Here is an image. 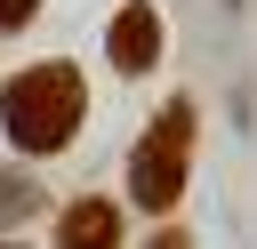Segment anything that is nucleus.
Segmentation results:
<instances>
[{
    "label": "nucleus",
    "instance_id": "1",
    "mask_svg": "<svg viewBox=\"0 0 257 249\" xmlns=\"http://www.w3.org/2000/svg\"><path fill=\"white\" fill-rule=\"evenodd\" d=\"M80 120H88V80H80L72 56H40V64H24V72L0 88V129H8V145L32 153V161L64 153V145L80 137Z\"/></svg>",
    "mask_w": 257,
    "mask_h": 249
},
{
    "label": "nucleus",
    "instance_id": "2",
    "mask_svg": "<svg viewBox=\"0 0 257 249\" xmlns=\"http://www.w3.org/2000/svg\"><path fill=\"white\" fill-rule=\"evenodd\" d=\"M193 129H201V112H193V96H169L161 112H153V129L137 137V153H128V201L137 209H153V217H169L177 201H185V161H193Z\"/></svg>",
    "mask_w": 257,
    "mask_h": 249
},
{
    "label": "nucleus",
    "instance_id": "3",
    "mask_svg": "<svg viewBox=\"0 0 257 249\" xmlns=\"http://www.w3.org/2000/svg\"><path fill=\"white\" fill-rule=\"evenodd\" d=\"M104 56H112L120 72H153V64H161V8H153V0H120V16H112V32H104Z\"/></svg>",
    "mask_w": 257,
    "mask_h": 249
},
{
    "label": "nucleus",
    "instance_id": "4",
    "mask_svg": "<svg viewBox=\"0 0 257 249\" xmlns=\"http://www.w3.org/2000/svg\"><path fill=\"white\" fill-rule=\"evenodd\" d=\"M56 249H120V201L80 193L56 209Z\"/></svg>",
    "mask_w": 257,
    "mask_h": 249
},
{
    "label": "nucleus",
    "instance_id": "5",
    "mask_svg": "<svg viewBox=\"0 0 257 249\" xmlns=\"http://www.w3.org/2000/svg\"><path fill=\"white\" fill-rule=\"evenodd\" d=\"M24 209H40V185L16 169V177H0V217H24Z\"/></svg>",
    "mask_w": 257,
    "mask_h": 249
},
{
    "label": "nucleus",
    "instance_id": "6",
    "mask_svg": "<svg viewBox=\"0 0 257 249\" xmlns=\"http://www.w3.org/2000/svg\"><path fill=\"white\" fill-rule=\"evenodd\" d=\"M32 8H40V0H0V32H16V24H32Z\"/></svg>",
    "mask_w": 257,
    "mask_h": 249
},
{
    "label": "nucleus",
    "instance_id": "7",
    "mask_svg": "<svg viewBox=\"0 0 257 249\" xmlns=\"http://www.w3.org/2000/svg\"><path fill=\"white\" fill-rule=\"evenodd\" d=\"M153 249H193V241H185L177 225H161V233H153Z\"/></svg>",
    "mask_w": 257,
    "mask_h": 249
},
{
    "label": "nucleus",
    "instance_id": "8",
    "mask_svg": "<svg viewBox=\"0 0 257 249\" xmlns=\"http://www.w3.org/2000/svg\"><path fill=\"white\" fill-rule=\"evenodd\" d=\"M0 249H24V241H0Z\"/></svg>",
    "mask_w": 257,
    "mask_h": 249
}]
</instances>
